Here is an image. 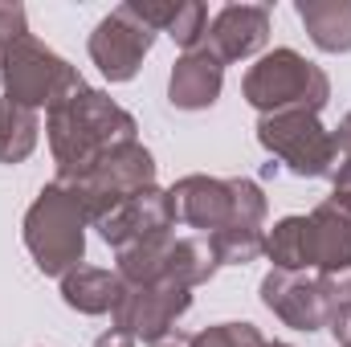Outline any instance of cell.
<instances>
[{"instance_id":"obj_1","label":"cell","mask_w":351,"mask_h":347,"mask_svg":"<svg viewBox=\"0 0 351 347\" xmlns=\"http://www.w3.org/2000/svg\"><path fill=\"white\" fill-rule=\"evenodd\" d=\"M135 115L94 86H78L70 98L45 110V135L58 164V180H74L123 143H135Z\"/></svg>"},{"instance_id":"obj_2","label":"cell","mask_w":351,"mask_h":347,"mask_svg":"<svg viewBox=\"0 0 351 347\" xmlns=\"http://www.w3.org/2000/svg\"><path fill=\"white\" fill-rule=\"evenodd\" d=\"M86 208L82 200L62 184H45L37 192V200L25 213V250L33 254L37 270L49 278L70 274L74 265H82L86 258Z\"/></svg>"},{"instance_id":"obj_3","label":"cell","mask_w":351,"mask_h":347,"mask_svg":"<svg viewBox=\"0 0 351 347\" xmlns=\"http://www.w3.org/2000/svg\"><path fill=\"white\" fill-rule=\"evenodd\" d=\"M168 196H172L176 221L188 229H204V237L229 225H250V229L265 225V192L245 176H229V180L184 176L168 188Z\"/></svg>"},{"instance_id":"obj_4","label":"cell","mask_w":351,"mask_h":347,"mask_svg":"<svg viewBox=\"0 0 351 347\" xmlns=\"http://www.w3.org/2000/svg\"><path fill=\"white\" fill-rule=\"evenodd\" d=\"M241 94L262 115H282V110L319 115L331 98V78L323 74V66L306 62L298 49H274L250 66Z\"/></svg>"},{"instance_id":"obj_5","label":"cell","mask_w":351,"mask_h":347,"mask_svg":"<svg viewBox=\"0 0 351 347\" xmlns=\"http://www.w3.org/2000/svg\"><path fill=\"white\" fill-rule=\"evenodd\" d=\"M0 82H4V98L25 106V110H49L58 106L62 98H70L82 82V74L62 58L53 53L45 41H37L33 33L16 37L4 58H0Z\"/></svg>"},{"instance_id":"obj_6","label":"cell","mask_w":351,"mask_h":347,"mask_svg":"<svg viewBox=\"0 0 351 347\" xmlns=\"http://www.w3.org/2000/svg\"><path fill=\"white\" fill-rule=\"evenodd\" d=\"M258 143L286 164L294 176H331L339 168V147L335 135L319 123L311 110H282V115H262L258 119Z\"/></svg>"},{"instance_id":"obj_7","label":"cell","mask_w":351,"mask_h":347,"mask_svg":"<svg viewBox=\"0 0 351 347\" xmlns=\"http://www.w3.org/2000/svg\"><path fill=\"white\" fill-rule=\"evenodd\" d=\"M62 184L82 200L90 225H94V221H102L110 208H119L127 196H135V192H143V188L156 184V160H152V152L135 139V143L114 147V152L102 156L94 168H86V172L74 176V180H62Z\"/></svg>"},{"instance_id":"obj_8","label":"cell","mask_w":351,"mask_h":347,"mask_svg":"<svg viewBox=\"0 0 351 347\" xmlns=\"http://www.w3.org/2000/svg\"><path fill=\"white\" fill-rule=\"evenodd\" d=\"M152 45H156V29L143 25L131 12V4H119L94 25L86 49H90V62L98 66V74L106 82H131L139 74L143 58L152 53Z\"/></svg>"},{"instance_id":"obj_9","label":"cell","mask_w":351,"mask_h":347,"mask_svg":"<svg viewBox=\"0 0 351 347\" xmlns=\"http://www.w3.org/2000/svg\"><path fill=\"white\" fill-rule=\"evenodd\" d=\"M192 307V290L180 282H147V286H127L119 290V302L110 311L114 327L127 331L135 344H156L168 331H176V319Z\"/></svg>"},{"instance_id":"obj_10","label":"cell","mask_w":351,"mask_h":347,"mask_svg":"<svg viewBox=\"0 0 351 347\" xmlns=\"http://www.w3.org/2000/svg\"><path fill=\"white\" fill-rule=\"evenodd\" d=\"M172 225H176V213H172V196L164 188H143L135 196H127L119 208H110L102 221H94L98 237L123 254V250H135L143 241H160V237H172Z\"/></svg>"},{"instance_id":"obj_11","label":"cell","mask_w":351,"mask_h":347,"mask_svg":"<svg viewBox=\"0 0 351 347\" xmlns=\"http://www.w3.org/2000/svg\"><path fill=\"white\" fill-rule=\"evenodd\" d=\"M262 302H265V311H274L294 331H319L335 315V307L327 302V294L319 290L315 278L286 274V270H269L262 278Z\"/></svg>"},{"instance_id":"obj_12","label":"cell","mask_w":351,"mask_h":347,"mask_svg":"<svg viewBox=\"0 0 351 347\" xmlns=\"http://www.w3.org/2000/svg\"><path fill=\"white\" fill-rule=\"evenodd\" d=\"M265 41H269V8L262 4H225L208 33H204V53H213L221 66H233V62H245L254 53H262Z\"/></svg>"},{"instance_id":"obj_13","label":"cell","mask_w":351,"mask_h":347,"mask_svg":"<svg viewBox=\"0 0 351 347\" xmlns=\"http://www.w3.org/2000/svg\"><path fill=\"white\" fill-rule=\"evenodd\" d=\"M225 86V66L204 53V49H192L184 53L172 66V78H168V102L176 110H208Z\"/></svg>"},{"instance_id":"obj_14","label":"cell","mask_w":351,"mask_h":347,"mask_svg":"<svg viewBox=\"0 0 351 347\" xmlns=\"http://www.w3.org/2000/svg\"><path fill=\"white\" fill-rule=\"evenodd\" d=\"M119 290H123L119 274L98 265H74L70 274H62V298L78 315H110L119 302Z\"/></svg>"},{"instance_id":"obj_15","label":"cell","mask_w":351,"mask_h":347,"mask_svg":"<svg viewBox=\"0 0 351 347\" xmlns=\"http://www.w3.org/2000/svg\"><path fill=\"white\" fill-rule=\"evenodd\" d=\"M294 8L323 53H351V0H298Z\"/></svg>"},{"instance_id":"obj_16","label":"cell","mask_w":351,"mask_h":347,"mask_svg":"<svg viewBox=\"0 0 351 347\" xmlns=\"http://www.w3.org/2000/svg\"><path fill=\"white\" fill-rule=\"evenodd\" d=\"M311 233H315V274L351 265V213L323 200L311 213Z\"/></svg>"},{"instance_id":"obj_17","label":"cell","mask_w":351,"mask_h":347,"mask_svg":"<svg viewBox=\"0 0 351 347\" xmlns=\"http://www.w3.org/2000/svg\"><path fill=\"white\" fill-rule=\"evenodd\" d=\"M265 258L274 261V270H286V274H306V270H315L311 217H282V221L265 233Z\"/></svg>"},{"instance_id":"obj_18","label":"cell","mask_w":351,"mask_h":347,"mask_svg":"<svg viewBox=\"0 0 351 347\" xmlns=\"http://www.w3.org/2000/svg\"><path fill=\"white\" fill-rule=\"evenodd\" d=\"M221 270V261L213 254L208 237H172V250H168V282H180L188 290L213 282V274Z\"/></svg>"},{"instance_id":"obj_19","label":"cell","mask_w":351,"mask_h":347,"mask_svg":"<svg viewBox=\"0 0 351 347\" xmlns=\"http://www.w3.org/2000/svg\"><path fill=\"white\" fill-rule=\"evenodd\" d=\"M37 139H41L37 110H25V106L4 98V106H0V164H25L33 156Z\"/></svg>"},{"instance_id":"obj_20","label":"cell","mask_w":351,"mask_h":347,"mask_svg":"<svg viewBox=\"0 0 351 347\" xmlns=\"http://www.w3.org/2000/svg\"><path fill=\"white\" fill-rule=\"evenodd\" d=\"M213 254L221 265H250L265 254V229H250V225H229L221 233L208 237Z\"/></svg>"},{"instance_id":"obj_21","label":"cell","mask_w":351,"mask_h":347,"mask_svg":"<svg viewBox=\"0 0 351 347\" xmlns=\"http://www.w3.org/2000/svg\"><path fill=\"white\" fill-rule=\"evenodd\" d=\"M164 33L172 37L184 53L200 49V45H204V33H208V8H204L200 0H180V4H176L172 25H168Z\"/></svg>"},{"instance_id":"obj_22","label":"cell","mask_w":351,"mask_h":347,"mask_svg":"<svg viewBox=\"0 0 351 347\" xmlns=\"http://www.w3.org/2000/svg\"><path fill=\"white\" fill-rule=\"evenodd\" d=\"M196 347H265V335L254 323H217L196 331Z\"/></svg>"},{"instance_id":"obj_23","label":"cell","mask_w":351,"mask_h":347,"mask_svg":"<svg viewBox=\"0 0 351 347\" xmlns=\"http://www.w3.org/2000/svg\"><path fill=\"white\" fill-rule=\"evenodd\" d=\"M315 282H319V290L327 294V302H331L335 311L351 302V265H343V270H319Z\"/></svg>"},{"instance_id":"obj_24","label":"cell","mask_w":351,"mask_h":347,"mask_svg":"<svg viewBox=\"0 0 351 347\" xmlns=\"http://www.w3.org/2000/svg\"><path fill=\"white\" fill-rule=\"evenodd\" d=\"M29 29H25V8L21 4H0V58H4V49L16 41V37H25Z\"/></svg>"},{"instance_id":"obj_25","label":"cell","mask_w":351,"mask_h":347,"mask_svg":"<svg viewBox=\"0 0 351 347\" xmlns=\"http://www.w3.org/2000/svg\"><path fill=\"white\" fill-rule=\"evenodd\" d=\"M331 180H335V188H331V204H339L343 213H351V156H343V164L331 172Z\"/></svg>"},{"instance_id":"obj_26","label":"cell","mask_w":351,"mask_h":347,"mask_svg":"<svg viewBox=\"0 0 351 347\" xmlns=\"http://www.w3.org/2000/svg\"><path fill=\"white\" fill-rule=\"evenodd\" d=\"M331 335H335V344H343V347H351V302L348 307H339L335 315H331Z\"/></svg>"},{"instance_id":"obj_27","label":"cell","mask_w":351,"mask_h":347,"mask_svg":"<svg viewBox=\"0 0 351 347\" xmlns=\"http://www.w3.org/2000/svg\"><path fill=\"white\" fill-rule=\"evenodd\" d=\"M94 347H139V344H135V339H131L127 331H119V327H110L106 335H98V339H94Z\"/></svg>"},{"instance_id":"obj_28","label":"cell","mask_w":351,"mask_h":347,"mask_svg":"<svg viewBox=\"0 0 351 347\" xmlns=\"http://www.w3.org/2000/svg\"><path fill=\"white\" fill-rule=\"evenodd\" d=\"M331 135H335V147H339V156H351V110L339 119V127H335Z\"/></svg>"},{"instance_id":"obj_29","label":"cell","mask_w":351,"mask_h":347,"mask_svg":"<svg viewBox=\"0 0 351 347\" xmlns=\"http://www.w3.org/2000/svg\"><path fill=\"white\" fill-rule=\"evenodd\" d=\"M152 347H196V335H188V331H168L164 339H156Z\"/></svg>"},{"instance_id":"obj_30","label":"cell","mask_w":351,"mask_h":347,"mask_svg":"<svg viewBox=\"0 0 351 347\" xmlns=\"http://www.w3.org/2000/svg\"><path fill=\"white\" fill-rule=\"evenodd\" d=\"M265 347H290V344H265Z\"/></svg>"},{"instance_id":"obj_31","label":"cell","mask_w":351,"mask_h":347,"mask_svg":"<svg viewBox=\"0 0 351 347\" xmlns=\"http://www.w3.org/2000/svg\"><path fill=\"white\" fill-rule=\"evenodd\" d=\"M0 106H4V98H0Z\"/></svg>"}]
</instances>
